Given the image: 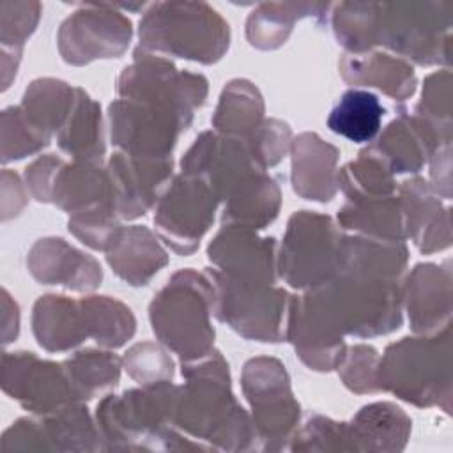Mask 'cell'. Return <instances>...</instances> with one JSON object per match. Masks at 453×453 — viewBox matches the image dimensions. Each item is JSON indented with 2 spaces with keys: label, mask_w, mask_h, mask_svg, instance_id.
Masks as SVG:
<instances>
[{
  "label": "cell",
  "mask_w": 453,
  "mask_h": 453,
  "mask_svg": "<svg viewBox=\"0 0 453 453\" xmlns=\"http://www.w3.org/2000/svg\"><path fill=\"white\" fill-rule=\"evenodd\" d=\"M241 186L242 189L235 188L228 195L223 219L242 221L255 228H262L267 221H273L280 203V191L274 180L258 170L253 175L248 173Z\"/></svg>",
  "instance_id": "obj_9"
},
{
  "label": "cell",
  "mask_w": 453,
  "mask_h": 453,
  "mask_svg": "<svg viewBox=\"0 0 453 453\" xmlns=\"http://www.w3.org/2000/svg\"><path fill=\"white\" fill-rule=\"evenodd\" d=\"M336 149L324 143L317 134H303L294 142L292 182L294 189L308 198L327 202L334 195Z\"/></svg>",
  "instance_id": "obj_7"
},
{
  "label": "cell",
  "mask_w": 453,
  "mask_h": 453,
  "mask_svg": "<svg viewBox=\"0 0 453 453\" xmlns=\"http://www.w3.org/2000/svg\"><path fill=\"white\" fill-rule=\"evenodd\" d=\"M439 342L403 338L393 343L380 363L377 382L403 400L428 405L441 395V372H448V350L439 356Z\"/></svg>",
  "instance_id": "obj_3"
},
{
  "label": "cell",
  "mask_w": 453,
  "mask_h": 453,
  "mask_svg": "<svg viewBox=\"0 0 453 453\" xmlns=\"http://www.w3.org/2000/svg\"><path fill=\"white\" fill-rule=\"evenodd\" d=\"M281 251V274L292 287H319L343 265L345 239L329 218L303 211L294 214Z\"/></svg>",
  "instance_id": "obj_2"
},
{
  "label": "cell",
  "mask_w": 453,
  "mask_h": 453,
  "mask_svg": "<svg viewBox=\"0 0 453 453\" xmlns=\"http://www.w3.org/2000/svg\"><path fill=\"white\" fill-rule=\"evenodd\" d=\"M262 115V101L257 88L248 81H232L221 97L214 124L221 131L248 133L250 124H257Z\"/></svg>",
  "instance_id": "obj_12"
},
{
  "label": "cell",
  "mask_w": 453,
  "mask_h": 453,
  "mask_svg": "<svg viewBox=\"0 0 453 453\" xmlns=\"http://www.w3.org/2000/svg\"><path fill=\"white\" fill-rule=\"evenodd\" d=\"M244 391L258 416V421H262L271 411V419H280L287 428H290L296 419L297 405L292 400L287 373L276 359H251L244 370Z\"/></svg>",
  "instance_id": "obj_6"
},
{
  "label": "cell",
  "mask_w": 453,
  "mask_h": 453,
  "mask_svg": "<svg viewBox=\"0 0 453 453\" xmlns=\"http://www.w3.org/2000/svg\"><path fill=\"white\" fill-rule=\"evenodd\" d=\"M216 193L195 175H180L159 203L154 223L163 239L179 253H191L214 218Z\"/></svg>",
  "instance_id": "obj_5"
},
{
  "label": "cell",
  "mask_w": 453,
  "mask_h": 453,
  "mask_svg": "<svg viewBox=\"0 0 453 453\" xmlns=\"http://www.w3.org/2000/svg\"><path fill=\"white\" fill-rule=\"evenodd\" d=\"M366 60L375 71L363 65L357 55L343 58L342 73L345 80L352 83H357V81L368 83L398 99H403L414 92L416 80H414L412 67H409L402 60H393L389 55H380V53L372 55Z\"/></svg>",
  "instance_id": "obj_10"
},
{
  "label": "cell",
  "mask_w": 453,
  "mask_h": 453,
  "mask_svg": "<svg viewBox=\"0 0 453 453\" xmlns=\"http://www.w3.org/2000/svg\"><path fill=\"white\" fill-rule=\"evenodd\" d=\"M384 113L377 96L361 88H350L329 111L327 127L354 143H365L379 133Z\"/></svg>",
  "instance_id": "obj_8"
},
{
  "label": "cell",
  "mask_w": 453,
  "mask_h": 453,
  "mask_svg": "<svg viewBox=\"0 0 453 453\" xmlns=\"http://www.w3.org/2000/svg\"><path fill=\"white\" fill-rule=\"evenodd\" d=\"M379 4H338L334 32L350 50H365L377 44Z\"/></svg>",
  "instance_id": "obj_13"
},
{
  "label": "cell",
  "mask_w": 453,
  "mask_h": 453,
  "mask_svg": "<svg viewBox=\"0 0 453 453\" xmlns=\"http://www.w3.org/2000/svg\"><path fill=\"white\" fill-rule=\"evenodd\" d=\"M147 51L214 62L228 48V25L205 4H152L140 23Z\"/></svg>",
  "instance_id": "obj_1"
},
{
  "label": "cell",
  "mask_w": 453,
  "mask_h": 453,
  "mask_svg": "<svg viewBox=\"0 0 453 453\" xmlns=\"http://www.w3.org/2000/svg\"><path fill=\"white\" fill-rule=\"evenodd\" d=\"M76 111L71 113L67 127L58 134V143L64 150L76 154V157H96L104 150L101 136V120L97 115V104L88 99L83 90L78 88L74 103Z\"/></svg>",
  "instance_id": "obj_11"
},
{
  "label": "cell",
  "mask_w": 453,
  "mask_h": 453,
  "mask_svg": "<svg viewBox=\"0 0 453 453\" xmlns=\"http://www.w3.org/2000/svg\"><path fill=\"white\" fill-rule=\"evenodd\" d=\"M448 4H379L377 44L411 55L419 64L437 62L441 32L449 27Z\"/></svg>",
  "instance_id": "obj_4"
},
{
  "label": "cell",
  "mask_w": 453,
  "mask_h": 453,
  "mask_svg": "<svg viewBox=\"0 0 453 453\" xmlns=\"http://www.w3.org/2000/svg\"><path fill=\"white\" fill-rule=\"evenodd\" d=\"M377 354L372 347H354L352 354L345 361L343 372L345 384L354 391H375L379 389L377 382V370H375Z\"/></svg>",
  "instance_id": "obj_14"
}]
</instances>
